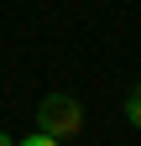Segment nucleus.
I'll use <instances>...</instances> for the list:
<instances>
[{
    "mask_svg": "<svg viewBox=\"0 0 141 146\" xmlns=\"http://www.w3.org/2000/svg\"><path fill=\"white\" fill-rule=\"evenodd\" d=\"M37 131L52 136V141H63V136H78L84 131V104L73 94H47L37 104Z\"/></svg>",
    "mask_w": 141,
    "mask_h": 146,
    "instance_id": "f257e3e1",
    "label": "nucleus"
},
{
    "mask_svg": "<svg viewBox=\"0 0 141 146\" xmlns=\"http://www.w3.org/2000/svg\"><path fill=\"white\" fill-rule=\"evenodd\" d=\"M126 120H131L136 131H141V84H136L131 94H126Z\"/></svg>",
    "mask_w": 141,
    "mask_h": 146,
    "instance_id": "f03ea898",
    "label": "nucleus"
},
{
    "mask_svg": "<svg viewBox=\"0 0 141 146\" xmlns=\"http://www.w3.org/2000/svg\"><path fill=\"white\" fill-rule=\"evenodd\" d=\"M16 146H58V141H52V136H42V131H37V136H26V141H16Z\"/></svg>",
    "mask_w": 141,
    "mask_h": 146,
    "instance_id": "7ed1b4c3",
    "label": "nucleus"
},
{
    "mask_svg": "<svg viewBox=\"0 0 141 146\" xmlns=\"http://www.w3.org/2000/svg\"><path fill=\"white\" fill-rule=\"evenodd\" d=\"M0 146H16V141H11V136H5V131H0Z\"/></svg>",
    "mask_w": 141,
    "mask_h": 146,
    "instance_id": "20e7f679",
    "label": "nucleus"
}]
</instances>
